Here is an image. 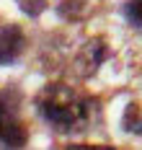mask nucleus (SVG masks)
<instances>
[{"label":"nucleus","instance_id":"obj_9","mask_svg":"<svg viewBox=\"0 0 142 150\" xmlns=\"http://www.w3.org/2000/svg\"><path fill=\"white\" fill-rule=\"evenodd\" d=\"M65 150H116L111 145H88V142H75V145H67Z\"/></svg>","mask_w":142,"mask_h":150},{"label":"nucleus","instance_id":"obj_6","mask_svg":"<svg viewBox=\"0 0 142 150\" xmlns=\"http://www.w3.org/2000/svg\"><path fill=\"white\" fill-rule=\"evenodd\" d=\"M85 5H88V0H60L57 3V13L65 21H78L83 16V11H85Z\"/></svg>","mask_w":142,"mask_h":150},{"label":"nucleus","instance_id":"obj_3","mask_svg":"<svg viewBox=\"0 0 142 150\" xmlns=\"http://www.w3.org/2000/svg\"><path fill=\"white\" fill-rule=\"evenodd\" d=\"M109 57V49L106 44L101 42V39H91V42H85V47L78 52V57H75V70H78L80 78H91V75L101 67V62Z\"/></svg>","mask_w":142,"mask_h":150},{"label":"nucleus","instance_id":"obj_10","mask_svg":"<svg viewBox=\"0 0 142 150\" xmlns=\"http://www.w3.org/2000/svg\"><path fill=\"white\" fill-rule=\"evenodd\" d=\"M18 3H21V0H18Z\"/></svg>","mask_w":142,"mask_h":150},{"label":"nucleus","instance_id":"obj_7","mask_svg":"<svg viewBox=\"0 0 142 150\" xmlns=\"http://www.w3.org/2000/svg\"><path fill=\"white\" fill-rule=\"evenodd\" d=\"M124 18L134 26V29H142V0H127Z\"/></svg>","mask_w":142,"mask_h":150},{"label":"nucleus","instance_id":"obj_1","mask_svg":"<svg viewBox=\"0 0 142 150\" xmlns=\"http://www.w3.org/2000/svg\"><path fill=\"white\" fill-rule=\"evenodd\" d=\"M36 109L49 122V127H54L57 132H65V135H72L88 127L91 101L65 83H49L36 96Z\"/></svg>","mask_w":142,"mask_h":150},{"label":"nucleus","instance_id":"obj_2","mask_svg":"<svg viewBox=\"0 0 142 150\" xmlns=\"http://www.w3.org/2000/svg\"><path fill=\"white\" fill-rule=\"evenodd\" d=\"M26 49V34L18 23L0 26V65H13Z\"/></svg>","mask_w":142,"mask_h":150},{"label":"nucleus","instance_id":"obj_4","mask_svg":"<svg viewBox=\"0 0 142 150\" xmlns=\"http://www.w3.org/2000/svg\"><path fill=\"white\" fill-rule=\"evenodd\" d=\"M0 142L8 150H18V148L26 145V127L13 114H8L5 122H3V127H0Z\"/></svg>","mask_w":142,"mask_h":150},{"label":"nucleus","instance_id":"obj_5","mask_svg":"<svg viewBox=\"0 0 142 150\" xmlns=\"http://www.w3.org/2000/svg\"><path fill=\"white\" fill-rule=\"evenodd\" d=\"M122 124H124V129H127V132L142 135V109H140V104H134V101H132V104H127Z\"/></svg>","mask_w":142,"mask_h":150},{"label":"nucleus","instance_id":"obj_8","mask_svg":"<svg viewBox=\"0 0 142 150\" xmlns=\"http://www.w3.org/2000/svg\"><path fill=\"white\" fill-rule=\"evenodd\" d=\"M18 5H21V11H23L26 16L36 18V16H39L44 8H47V0H21Z\"/></svg>","mask_w":142,"mask_h":150}]
</instances>
